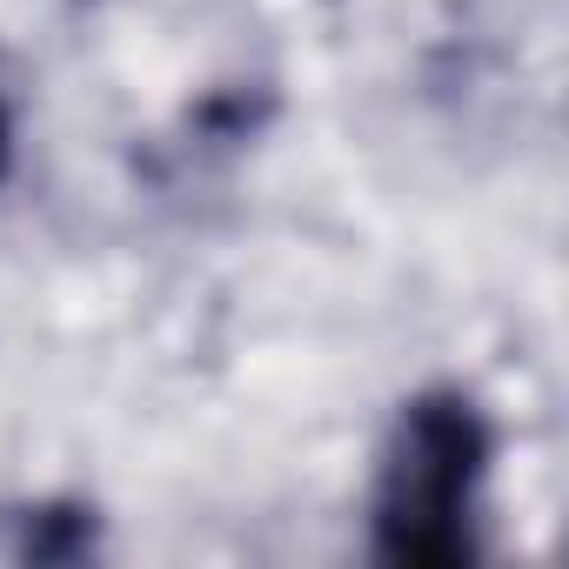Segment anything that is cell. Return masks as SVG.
Here are the masks:
<instances>
[{"instance_id":"1","label":"cell","mask_w":569,"mask_h":569,"mask_svg":"<svg viewBox=\"0 0 569 569\" xmlns=\"http://www.w3.org/2000/svg\"><path fill=\"white\" fill-rule=\"evenodd\" d=\"M489 416L462 389H422L402 402L376 469V556L389 569H462L476 562V516L489 482Z\"/></svg>"},{"instance_id":"2","label":"cell","mask_w":569,"mask_h":569,"mask_svg":"<svg viewBox=\"0 0 569 569\" xmlns=\"http://www.w3.org/2000/svg\"><path fill=\"white\" fill-rule=\"evenodd\" d=\"M88 542H94V509H28V536H21L28 562H68L88 556Z\"/></svg>"},{"instance_id":"3","label":"cell","mask_w":569,"mask_h":569,"mask_svg":"<svg viewBox=\"0 0 569 569\" xmlns=\"http://www.w3.org/2000/svg\"><path fill=\"white\" fill-rule=\"evenodd\" d=\"M8 154H14V128H8V114H0V174H8Z\"/></svg>"}]
</instances>
